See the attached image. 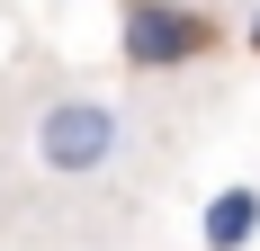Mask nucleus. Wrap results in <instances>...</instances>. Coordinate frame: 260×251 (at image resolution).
I'll use <instances>...</instances> for the list:
<instances>
[{
    "label": "nucleus",
    "instance_id": "f257e3e1",
    "mask_svg": "<svg viewBox=\"0 0 260 251\" xmlns=\"http://www.w3.org/2000/svg\"><path fill=\"white\" fill-rule=\"evenodd\" d=\"M117 45H126L135 72H180V63H198V54L215 45V18H198V9H180V0H126Z\"/></svg>",
    "mask_w": 260,
    "mask_h": 251
},
{
    "label": "nucleus",
    "instance_id": "f03ea898",
    "mask_svg": "<svg viewBox=\"0 0 260 251\" xmlns=\"http://www.w3.org/2000/svg\"><path fill=\"white\" fill-rule=\"evenodd\" d=\"M36 162L63 179H90L117 162V108L108 99H54L45 117H36Z\"/></svg>",
    "mask_w": 260,
    "mask_h": 251
},
{
    "label": "nucleus",
    "instance_id": "7ed1b4c3",
    "mask_svg": "<svg viewBox=\"0 0 260 251\" xmlns=\"http://www.w3.org/2000/svg\"><path fill=\"white\" fill-rule=\"evenodd\" d=\"M198 233H207V251H242V242L260 233V198H251V189H224V198L207 206V225H198Z\"/></svg>",
    "mask_w": 260,
    "mask_h": 251
},
{
    "label": "nucleus",
    "instance_id": "20e7f679",
    "mask_svg": "<svg viewBox=\"0 0 260 251\" xmlns=\"http://www.w3.org/2000/svg\"><path fill=\"white\" fill-rule=\"evenodd\" d=\"M251 54H260V18H251Z\"/></svg>",
    "mask_w": 260,
    "mask_h": 251
}]
</instances>
